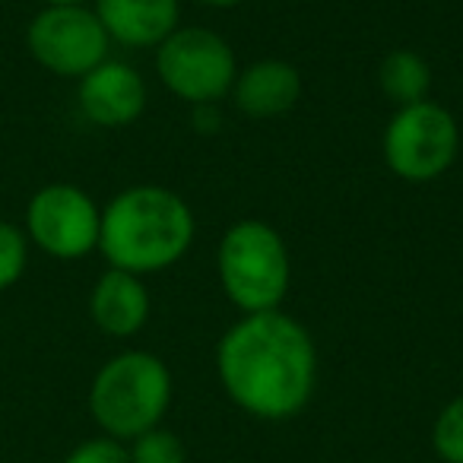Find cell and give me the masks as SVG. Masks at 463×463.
<instances>
[{
  "mask_svg": "<svg viewBox=\"0 0 463 463\" xmlns=\"http://www.w3.org/2000/svg\"><path fill=\"white\" fill-rule=\"evenodd\" d=\"M206 7H216V10H229V7H239L241 0H200Z\"/></svg>",
  "mask_w": 463,
  "mask_h": 463,
  "instance_id": "obj_19",
  "label": "cell"
},
{
  "mask_svg": "<svg viewBox=\"0 0 463 463\" xmlns=\"http://www.w3.org/2000/svg\"><path fill=\"white\" fill-rule=\"evenodd\" d=\"M378 86L391 102L416 105L425 102L431 92V67L422 54L410 52V48H397L391 52L378 67Z\"/></svg>",
  "mask_w": 463,
  "mask_h": 463,
  "instance_id": "obj_13",
  "label": "cell"
},
{
  "mask_svg": "<svg viewBox=\"0 0 463 463\" xmlns=\"http://www.w3.org/2000/svg\"><path fill=\"white\" fill-rule=\"evenodd\" d=\"M156 71L172 96L187 105H203L229 96L239 77V61L219 33L187 26L175 29L159 45Z\"/></svg>",
  "mask_w": 463,
  "mask_h": 463,
  "instance_id": "obj_6",
  "label": "cell"
},
{
  "mask_svg": "<svg viewBox=\"0 0 463 463\" xmlns=\"http://www.w3.org/2000/svg\"><path fill=\"white\" fill-rule=\"evenodd\" d=\"M384 162L397 178L410 184H429L454 165L460 153L457 118L438 102H416L397 109L384 128Z\"/></svg>",
  "mask_w": 463,
  "mask_h": 463,
  "instance_id": "obj_5",
  "label": "cell"
},
{
  "mask_svg": "<svg viewBox=\"0 0 463 463\" xmlns=\"http://www.w3.org/2000/svg\"><path fill=\"white\" fill-rule=\"evenodd\" d=\"M130 463H184V444L178 441L175 431L149 429L137 435Z\"/></svg>",
  "mask_w": 463,
  "mask_h": 463,
  "instance_id": "obj_15",
  "label": "cell"
},
{
  "mask_svg": "<svg viewBox=\"0 0 463 463\" xmlns=\"http://www.w3.org/2000/svg\"><path fill=\"white\" fill-rule=\"evenodd\" d=\"M80 109L99 128H128L146 109V83L134 67L102 61L80 77Z\"/></svg>",
  "mask_w": 463,
  "mask_h": 463,
  "instance_id": "obj_9",
  "label": "cell"
},
{
  "mask_svg": "<svg viewBox=\"0 0 463 463\" xmlns=\"http://www.w3.org/2000/svg\"><path fill=\"white\" fill-rule=\"evenodd\" d=\"M29 235L42 251L61 260L86 258L99 248L102 213L86 191L73 184H48L33 197L26 213Z\"/></svg>",
  "mask_w": 463,
  "mask_h": 463,
  "instance_id": "obj_8",
  "label": "cell"
},
{
  "mask_svg": "<svg viewBox=\"0 0 463 463\" xmlns=\"http://www.w3.org/2000/svg\"><path fill=\"white\" fill-rule=\"evenodd\" d=\"M431 444H435L441 460L463 463V397L450 400L441 410L435 431H431Z\"/></svg>",
  "mask_w": 463,
  "mask_h": 463,
  "instance_id": "obj_14",
  "label": "cell"
},
{
  "mask_svg": "<svg viewBox=\"0 0 463 463\" xmlns=\"http://www.w3.org/2000/svg\"><path fill=\"white\" fill-rule=\"evenodd\" d=\"M64 463H130V454L111 438H92V441L80 444Z\"/></svg>",
  "mask_w": 463,
  "mask_h": 463,
  "instance_id": "obj_17",
  "label": "cell"
},
{
  "mask_svg": "<svg viewBox=\"0 0 463 463\" xmlns=\"http://www.w3.org/2000/svg\"><path fill=\"white\" fill-rule=\"evenodd\" d=\"M96 16L109 39L130 48L162 45L178 29V0H96Z\"/></svg>",
  "mask_w": 463,
  "mask_h": 463,
  "instance_id": "obj_11",
  "label": "cell"
},
{
  "mask_svg": "<svg viewBox=\"0 0 463 463\" xmlns=\"http://www.w3.org/2000/svg\"><path fill=\"white\" fill-rule=\"evenodd\" d=\"M222 387L245 412L289 419L315 393L317 353L311 334L283 311L245 315L216 349Z\"/></svg>",
  "mask_w": 463,
  "mask_h": 463,
  "instance_id": "obj_1",
  "label": "cell"
},
{
  "mask_svg": "<svg viewBox=\"0 0 463 463\" xmlns=\"http://www.w3.org/2000/svg\"><path fill=\"white\" fill-rule=\"evenodd\" d=\"M172 400V374L153 353H121L105 362L90 391L96 422L115 438L156 429Z\"/></svg>",
  "mask_w": 463,
  "mask_h": 463,
  "instance_id": "obj_4",
  "label": "cell"
},
{
  "mask_svg": "<svg viewBox=\"0 0 463 463\" xmlns=\"http://www.w3.org/2000/svg\"><path fill=\"white\" fill-rule=\"evenodd\" d=\"M48 7H83L86 0H45Z\"/></svg>",
  "mask_w": 463,
  "mask_h": 463,
  "instance_id": "obj_20",
  "label": "cell"
},
{
  "mask_svg": "<svg viewBox=\"0 0 463 463\" xmlns=\"http://www.w3.org/2000/svg\"><path fill=\"white\" fill-rule=\"evenodd\" d=\"M29 52L58 77H86L109 54V33L86 7H48L29 26Z\"/></svg>",
  "mask_w": 463,
  "mask_h": 463,
  "instance_id": "obj_7",
  "label": "cell"
},
{
  "mask_svg": "<svg viewBox=\"0 0 463 463\" xmlns=\"http://www.w3.org/2000/svg\"><path fill=\"white\" fill-rule=\"evenodd\" d=\"M26 270V239L10 222H0V289H10Z\"/></svg>",
  "mask_w": 463,
  "mask_h": 463,
  "instance_id": "obj_16",
  "label": "cell"
},
{
  "mask_svg": "<svg viewBox=\"0 0 463 463\" xmlns=\"http://www.w3.org/2000/svg\"><path fill=\"white\" fill-rule=\"evenodd\" d=\"M232 99L248 118H258V121L279 118L296 109V102L302 99V77L289 61H254L245 71H239Z\"/></svg>",
  "mask_w": 463,
  "mask_h": 463,
  "instance_id": "obj_10",
  "label": "cell"
},
{
  "mask_svg": "<svg viewBox=\"0 0 463 463\" xmlns=\"http://www.w3.org/2000/svg\"><path fill=\"white\" fill-rule=\"evenodd\" d=\"M216 270L222 292L245 315L277 311L292 283L289 248L264 219H239L219 239Z\"/></svg>",
  "mask_w": 463,
  "mask_h": 463,
  "instance_id": "obj_3",
  "label": "cell"
},
{
  "mask_svg": "<svg viewBox=\"0 0 463 463\" xmlns=\"http://www.w3.org/2000/svg\"><path fill=\"white\" fill-rule=\"evenodd\" d=\"M90 315L96 327L109 336H134L149 317V292L140 277L128 270L102 273L92 289Z\"/></svg>",
  "mask_w": 463,
  "mask_h": 463,
  "instance_id": "obj_12",
  "label": "cell"
},
{
  "mask_svg": "<svg viewBox=\"0 0 463 463\" xmlns=\"http://www.w3.org/2000/svg\"><path fill=\"white\" fill-rule=\"evenodd\" d=\"M194 109V128L200 134H219L222 130V111L219 102H203V105H191Z\"/></svg>",
  "mask_w": 463,
  "mask_h": 463,
  "instance_id": "obj_18",
  "label": "cell"
},
{
  "mask_svg": "<svg viewBox=\"0 0 463 463\" xmlns=\"http://www.w3.org/2000/svg\"><path fill=\"white\" fill-rule=\"evenodd\" d=\"M194 213L181 194L159 184L121 191L102 213L99 251L115 270L134 277L178 264L194 245Z\"/></svg>",
  "mask_w": 463,
  "mask_h": 463,
  "instance_id": "obj_2",
  "label": "cell"
}]
</instances>
